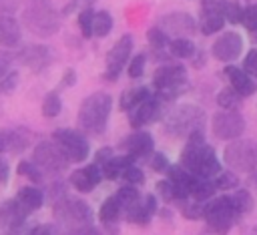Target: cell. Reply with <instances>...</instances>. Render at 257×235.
Wrapping results in <instances>:
<instances>
[{
    "label": "cell",
    "instance_id": "obj_1",
    "mask_svg": "<svg viewBox=\"0 0 257 235\" xmlns=\"http://www.w3.org/2000/svg\"><path fill=\"white\" fill-rule=\"evenodd\" d=\"M179 165L191 175L203 179H213L223 169L215 149L205 139V131H197L185 139L183 151L179 155Z\"/></svg>",
    "mask_w": 257,
    "mask_h": 235
},
{
    "label": "cell",
    "instance_id": "obj_2",
    "mask_svg": "<svg viewBox=\"0 0 257 235\" xmlns=\"http://www.w3.org/2000/svg\"><path fill=\"white\" fill-rule=\"evenodd\" d=\"M112 112V96L108 92H92L78 106V131L86 137H100L106 131L108 119Z\"/></svg>",
    "mask_w": 257,
    "mask_h": 235
},
{
    "label": "cell",
    "instance_id": "obj_3",
    "mask_svg": "<svg viewBox=\"0 0 257 235\" xmlns=\"http://www.w3.org/2000/svg\"><path fill=\"white\" fill-rule=\"evenodd\" d=\"M207 114L199 104L181 102L163 114V129L173 139H187L197 131H205Z\"/></svg>",
    "mask_w": 257,
    "mask_h": 235
},
{
    "label": "cell",
    "instance_id": "obj_4",
    "mask_svg": "<svg viewBox=\"0 0 257 235\" xmlns=\"http://www.w3.org/2000/svg\"><path fill=\"white\" fill-rule=\"evenodd\" d=\"M153 86L157 90L155 96L163 104H169V102L177 100L191 86L185 64H181V62H163V64H159L153 72Z\"/></svg>",
    "mask_w": 257,
    "mask_h": 235
},
{
    "label": "cell",
    "instance_id": "obj_5",
    "mask_svg": "<svg viewBox=\"0 0 257 235\" xmlns=\"http://www.w3.org/2000/svg\"><path fill=\"white\" fill-rule=\"evenodd\" d=\"M24 26L36 36H52L60 28V20L50 0H26Z\"/></svg>",
    "mask_w": 257,
    "mask_h": 235
},
{
    "label": "cell",
    "instance_id": "obj_6",
    "mask_svg": "<svg viewBox=\"0 0 257 235\" xmlns=\"http://www.w3.org/2000/svg\"><path fill=\"white\" fill-rule=\"evenodd\" d=\"M205 221V227L211 235H227L237 217L233 213V207H231V201H229V195H215L211 199H207L203 203V217Z\"/></svg>",
    "mask_w": 257,
    "mask_h": 235
},
{
    "label": "cell",
    "instance_id": "obj_7",
    "mask_svg": "<svg viewBox=\"0 0 257 235\" xmlns=\"http://www.w3.org/2000/svg\"><path fill=\"white\" fill-rule=\"evenodd\" d=\"M52 213H54V219L64 229L92 225V219H94V213H92V209H90V205L86 201L74 199V197H66V195H62L54 203Z\"/></svg>",
    "mask_w": 257,
    "mask_h": 235
},
{
    "label": "cell",
    "instance_id": "obj_8",
    "mask_svg": "<svg viewBox=\"0 0 257 235\" xmlns=\"http://www.w3.org/2000/svg\"><path fill=\"white\" fill-rule=\"evenodd\" d=\"M225 165L235 173H251L257 169V143L251 139H235L229 141L223 149Z\"/></svg>",
    "mask_w": 257,
    "mask_h": 235
},
{
    "label": "cell",
    "instance_id": "obj_9",
    "mask_svg": "<svg viewBox=\"0 0 257 235\" xmlns=\"http://www.w3.org/2000/svg\"><path fill=\"white\" fill-rule=\"evenodd\" d=\"M52 141L58 145V149L64 153L68 163H82L90 155V145L88 139L74 129H56L52 133Z\"/></svg>",
    "mask_w": 257,
    "mask_h": 235
},
{
    "label": "cell",
    "instance_id": "obj_10",
    "mask_svg": "<svg viewBox=\"0 0 257 235\" xmlns=\"http://www.w3.org/2000/svg\"><path fill=\"white\" fill-rule=\"evenodd\" d=\"M133 44H135L133 36L131 34H122L110 46V50L104 56V72H102V78L106 82H116L118 80L120 72L126 68V62H128V58L133 54Z\"/></svg>",
    "mask_w": 257,
    "mask_h": 235
},
{
    "label": "cell",
    "instance_id": "obj_11",
    "mask_svg": "<svg viewBox=\"0 0 257 235\" xmlns=\"http://www.w3.org/2000/svg\"><path fill=\"white\" fill-rule=\"evenodd\" d=\"M245 131V119L239 110H223L219 108L211 116V133L219 141H235Z\"/></svg>",
    "mask_w": 257,
    "mask_h": 235
},
{
    "label": "cell",
    "instance_id": "obj_12",
    "mask_svg": "<svg viewBox=\"0 0 257 235\" xmlns=\"http://www.w3.org/2000/svg\"><path fill=\"white\" fill-rule=\"evenodd\" d=\"M32 161L42 169V173H50V175H58L68 167V159L64 157V153L58 149L54 141L38 143L34 147Z\"/></svg>",
    "mask_w": 257,
    "mask_h": 235
},
{
    "label": "cell",
    "instance_id": "obj_13",
    "mask_svg": "<svg viewBox=\"0 0 257 235\" xmlns=\"http://www.w3.org/2000/svg\"><path fill=\"white\" fill-rule=\"evenodd\" d=\"M243 48H245L243 36L237 30H225L213 40L211 54H213L215 60H219L223 64H231L241 56Z\"/></svg>",
    "mask_w": 257,
    "mask_h": 235
},
{
    "label": "cell",
    "instance_id": "obj_14",
    "mask_svg": "<svg viewBox=\"0 0 257 235\" xmlns=\"http://www.w3.org/2000/svg\"><path fill=\"white\" fill-rule=\"evenodd\" d=\"M118 149H120L124 155L133 157L137 163H139V161H147V159L151 157V153L155 151V139H153V135H151L149 131H145V129H135L131 135H126V137L120 139Z\"/></svg>",
    "mask_w": 257,
    "mask_h": 235
},
{
    "label": "cell",
    "instance_id": "obj_15",
    "mask_svg": "<svg viewBox=\"0 0 257 235\" xmlns=\"http://www.w3.org/2000/svg\"><path fill=\"white\" fill-rule=\"evenodd\" d=\"M169 38H179V36H185L189 38L191 34L197 32V18L189 12H183V10H177V12H167L161 16L159 24H157Z\"/></svg>",
    "mask_w": 257,
    "mask_h": 235
},
{
    "label": "cell",
    "instance_id": "obj_16",
    "mask_svg": "<svg viewBox=\"0 0 257 235\" xmlns=\"http://www.w3.org/2000/svg\"><path fill=\"white\" fill-rule=\"evenodd\" d=\"M163 106H165V104H163L155 94H151L147 100H143L139 106H135L133 110L126 112L131 129H145L147 125L161 121L163 114H165V112H163Z\"/></svg>",
    "mask_w": 257,
    "mask_h": 235
},
{
    "label": "cell",
    "instance_id": "obj_17",
    "mask_svg": "<svg viewBox=\"0 0 257 235\" xmlns=\"http://www.w3.org/2000/svg\"><path fill=\"white\" fill-rule=\"evenodd\" d=\"M223 26H225V18L217 8V0H201L199 20H197V28L201 30V34L205 36L217 34L223 30Z\"/></svg>",
    "mask_w": 257,
    "mask_h": 235
},
{
    "label": "cell",
    "instance_id": "obj_18",
    "mask_svg": "<svg viewBox=\"0 0 257 235\" xmlns=\"http://www.w3.org/2000/svg\"><path fill=\"white\" fill-rule=\"evenodd\" d=\"M223 74L227 76L229 80V86L241 96V98H247V96H253L257 92V82L241 68V66H235V64H225L223 68Z\"/></svg>",
    "mask_w": 257,
    "mask_h": 235
},
{
    "label": "cell",
    "instance_id": "obj_19",
    "mask_svg": "<svg viewBox=\"0 0 257 235\" xmlns=\"http://www.w3.org/2000/svg\"><path fill=\"white\" fill-rule=\"evenodd\" d=\"M122 215H124V209H122V205H120V201H118V197L114 193L108 195L102 201L100 209H98V221L104 225V229L110 235L118 233V221L122 219Z\"/></svg>",
    "mask_w": 257,
    "mask_h": 235
},
{
    "label": "cell",
    "instance_id": "obj_20",
    "mask_svg": "<svg viewBox=\"0 0 257 235\" xmlns=\"http://www.w3.org/2000/svg\"><path fill=\"white\" fill-rule=\"evenodd\" d=\"M70 185L78 191V193H90L100 181H102V171H100V165L96 163H90L86 167H80L76 171H72L70 175Z\"/></svg>",
    "mask_w": 257,
    "mask_h": 235
},
{
    "label": "cell",
    "instance_id": "obj_21",
    "mask_svg": "<svg viewBox=\"0 0 257 235\" xmlns=\"http://www.w3.org/2000/svg\"><path fill=\"white\" fill-rule=\"evenodd\" d=\"M16 58L22 64H26L28 68H32L34 72H38V70H42V68L48 66V62H50V50H48V46H42V44H30V46H24L16 54Z\"/></svg>",
    "mask_w": 257,
    "mask_h": 235
},
{
    "label": "cell",
    "instance_id": "obj_22",
    "mask_svg": "<svg viewBox=\"0 0 257 235\" xmlns=\"http://www.w3.org/2000/svg\"><path fill=\"white\" fill-rule=\"evenodd\" d=\"M24 221H26V213L18 207L16 199L4 201V203L0 205V227H2V229L14 231V229H18L20 225H24Z\"/></svg>",
    "mask_w": 257,
    "mask_h": 235
},
{
    "label": "cell",
    "instance_id": "obj_23",
    "mask_svg": "<svg viewBox=\"0 0 257 235\" xmlns=\"http://www.w3.org/2000/svg\"><path fill=\"white\" fill-rule=\"evenodd\" d=\"M20 38H22V30L18 20L8 14H0V46L12 48L20 42Z\"/></svg>",
    "mask_w": 257,
    "mask_h": 235
},
{
    "label": "cell",
    "instance_id": "obj_24",
    "mask_svg": "<svg viewBox=\"0 0 257 235\" xmlns=\"http://www.w3.org/2000/svg\"><path fill=\"white\" fill-rule=\"evenodd\" d=\"M30 135L22 131H0V155L4 153H22L28 147Z\"/></svg>",
    "mask_w": 257,
    "mask_h": 235
},
{
    "label": "cell",
    "instance_id": "obj_25",
    "mask_svg": "<svg viewBox=\"0 0 257 235\" xmlns=\"http://www.w3.org/2000/svg\"><path fill=\"white\" fill-rule=\"evenodd\" d=\"M133 163H137L133 157H128V155H112L108 161H104L102 165H100V171H102V179H106V181H116V179H120V175H122V171L128 167V165H133Z\"/></svg>",
    "mask_w": 257,
    "mask_h": 235
},
{
    "label": "cell",
    "instance_id": "obj_26",
    "mask_svg": "<svg viewBox=\"0 0 257 235\" xmlns=\"http://www.w3.org/2000/svg\"><path fill=\"white\" fill-rule=\"evenodd\" d=\"M16 203H18V207L28 215V213H32V211H36V209L42 207V203H44V193H42L40 189H36V187H22V189H18V193H16Z\"/></svg>",
    "mask_w": 257,
    "mask_h": 235
},
{
    "label": "cell",
    "instance_id": "obj_27",
    "mask_svg": "<svg viewBox=\"0 0 257 235\" xmlns=\"http://www.w3.org/2000/svg\"><path fill=\"white\" fill-rule=\"evenodd\" d=\"M229 201H231V207H233V213L237 217V221L245 215H249L253 211V205H255V199H253V193L249 189H233V193L229 195Z\"/></svg>",
    "mask_w": 257,
    "mask_h": 235
},
{
    "label": "cell",
    "instance_id": "obj_28",
    "mask_svg": "<svg viewBox=\"0 0 257 235\" xmlns=\"http://www.w3.org/2000/svg\"><path fill=\"white\" fill-rule=\"evenodd\" d=\"M151 94L153 92H151L149 86H133V88H126V90H122V94L118 98V108L122 112H128L135 106H139L143 100H147Z\"/></svg>",
    "mask_w": 257,
    "mask_h": 235
},
{
    "label": "cell",
    "instance_id": "obj_29",
    "mask_svg": "<svg viewBox=\"0 0 257 235\" xmlns=\"http://www.w3.org/2000/svg\"><path fill=\"white\" fill-rule=\"evenodd\" d=\"M215 193H217V189L213 185V179H203V177L193 175V181H191V187H189V199L205 203L207 199L215 197Z\"/></svg>",
    "mask_w": 257,
    "mask_h": 235
},
{
    "label": "cell",
    "instance_id": "obj_30",
    "mask_svg": "<svg viewBox=\"0 0 257 235\" xmlns=\"http://www.w3.org/2000/svg\"><path fill=\"white\" fill-rule=\"evenodd\" d=\"M197 50L195 42L191 38H185V36H179V38H169V44H167V52L169 56L173 58H179V60H189L193 56V52Z\"/></svg>",
    "mask_w": 257,
    "mask_h": 235
},
{
    "label": "cell",
    "instance_id": "obj_31",
    "mask_svg": "<svg viewBox=\"0 0 257 235\" xmlns=\"http://www.w3.org/2000/svg\"><path fill=\"white\" fill-rule=\"evenodd\" d=\"M112 24H114V20L108 10H96L94 18H92V36H96V38L108 36L112 30Z\"/></svg>",
    "mask_w": 257,
    "mask_h": 235
},
{
    "label": "cell",
    "instance_id": "obj_32",
    "mask_svg": "<svg viewBox=\"0 0 257 235\" xmlns=\"http://www.w3.org/2000/svg\"><path fill=\"white\" fill-rule=\"evenodd\" d=\"M217 8H219L221 16L225 18V22H229V24H239L241 22L243 6H241L239 0H217Z\"/></svg>",
    "mask_w": 257,
    "mask_h": 235
},
{
    "label": "cell",
    "instance_id": "obj_33",
    "mask_svg": "<svg viewBox=\"0 0 257 235\" xmlns=\"http://www.w3.org/2000/svg\"><path fill=\"white\" fill-rule=\"evenodd\" d=\"M147 40H149V46L153 48L155 54H165L169 58V52H167V44H169V36L159 28V26H151L147 30Z\"/></svg>",
    "mask_w": 257,
    "mask_h": 235
},
{
    "label": "cell",
    "instance_id": "obj_34",
    "mask_svg": "<svg viewBox=\"0 0 257 235\" xmlns=\"http://www.w3.org/2000/svg\"><path fill=\"white\" fill-rule=\"evenodd\" d=\"M217 106L223 108V110H239V104L243 102V98L231 88V86H223L219 92H217Z\"/></svg>",
    "mask_w": 257,
    "mask_h": 235
},
{
    "label": "cell",
    "instance_id": "obj_35",
    "mask_svg": "<svg viewBox=\"0 0 257 235\" xmlns=\"http://www.w3.org/2000/svg\"><path fill=\"white\" fill-rule=\"evenodd\" d=\"M239 177H237V173L235 171H219L215 177H213V185H215V189L217 191H223V193H229V191H233V189H237L239 187Z\"/></svg>",
    "mask_w": 257,
    "mask_h": 235
},
{
    "label": "cell",
    "instance_id": "obj_36",
    "mask_svg": "<svg viewBox=\"0 0 257 235\" xmlns=\"http://www.w3.org/2000/svg\"><path fill=\"white\" fill-rule=\"evenodd\" d=\"M175 205H177L179 213H181L185 219H189V221H199V219L203 217V203H199V201L183 199V201H179V203H175Z\"/></svg>",
    "mask_w": 257,
    "mask_h": 235
},
{
    "label": "cell",
    "instance_id": "obj_37",
    "mask_svg": "<svg viewBox=\"0 0 257 235\" xmlns=\"http://www.w3.org/2000/svg\"><path fill=\"white\" fill-rule=\"evenodd\" d=\"M60 110H62L60 94H58L56 90L46 92V96H44V100H42V114H44L46 119H54V116L60 114Z\"/></svg>",
    "mask_w": 257,
    "mask_h": 235
},
{
    "label": "cell",
    "instance_id": "obj_38",
    "mask_svg": "<svg viewBox=\"0 0 257 235\" xmlns=\"http://www.w3.org/2000/svg\"><path fill=\"white\" fill-rule=\"evenodd\" d=\"M16 173H18L20 177L30 179L32 183H42V179H44L42 169H40L34 161H20L18 167H16Z\"/></svg>",
    "mask_w": 257,
    "mask_h": 235
},
{
    "label": "cell",
    "instance_id": "obj_39",
    "mask_svg": "<svg viewBox=\"0 0 257 235\" xmlns=\"http://www.w3.org/2000/svg\"><path fill=\"white\" fill-rule=\"evenodd\" d=\"M145 68H147V54L145 52H139V54L131 56L128 62H126V74L131 78H141L145 74Z\"/></svg>",
    "mask_w": 257,
    "mask_h": 235
},
{
    "label": "cell",
    "instance_id": "obj_40",
    "mask_svg": "<svg viewBox=\"0 0 257 235\" xmlns=\"http://www.w3.org/2000/svg\"><path fill=\"white\" fill-rule=\"evenodd\" d=\"M92 18H94V10L90 6H86L84 10L78 12V30L82 34V38H92Z\"/></svg>",
    "mask_w": 257,
    "mask_h": 235
},
{
    "label": "cell",
    "instance_id": "obj_41",
    "mask_svg": "<svg viewBox=\"0 0 257 235\" xmlns=\"http://www.w3.org/2000/svg\"><path fill=\"white\" fill-rule=\"evenodd\" d=\"M120 179H122L126 185H135V187H139V185L145 183V173H143V169H141L137 163H133V165H128V167L122 171Z\"/></svg>",
    "mask_w": 257,
    "mask_h": 235
},
{
    "label": "cell",
    "instance_id": "obj_42",
    "mask_svg": "<svg viewBox=\"0 0 257 235\" xmlns=\"http://www.w3.org/2000/svg\"><path fill=\"white\" fill-rule=\"evenodd\" d=\"M155 195H157V199H161L163 203H175V191H173V185L169 183L167 177L161 179V181H157V185H155Z\"/></svg>",
    "mask_w": 257,
    "mask_h": 235
},
{
    "label": "cell",
    "instance_id": "obj_43",
    "mask_svg": "<svg viewBox=\"0 0 257 235\" xmlns=\"http://www.w3.org/2000/svg\"><path fill=\"white\" fill-rule=\"evenodd\" d=\"M149 161V167L155 171V173H161V175H165V171L169 169V165H171V161H169V157L165 155V153H151V157L147 159Z\"/></svg>",
    "mask_w": 257,
    "mask_h": 235
},
{
    "label": "cell",
    "instance_id": "obj_44",
    "mask_svg": "<svg viewBox=\"0 0 257 235\" xmlns=\"http://www.w3.org/2000/svg\"><path fill=\"white\" fill-rule=\"evenodd\" d=\"M255 82H257V48H249L247 54L243 56V66H241Z\"/></svg>",
    "mask_w": 257,
    "mask_h": 235
},
{
    "label": "cell",
    "instance_id": "obj_45",
    "mask_svg": "<svg viewBox=\"0 0 257 235\" xmlns=\"http://www.w3.org/2000/svg\"><path fill=\"white\" fill-rule=\"evenodd\" d=\"M18 78H20L18 70H8V72L0 78V92H2V94L12 92V90L16 88V84H18Z\"/></svg>",
    "mask_w": 257,
    "mask_h": 235
},
{
    "label": "cell",
    "instance_id": "obj_46",
    "mask_svg": "<svg viewBox=\"0 0 257 235\" xmlns=\"http://www.w3.org/2000/svg\"><path fill=\"white\" fill-rule=\"evenodd\" d=\"M62 235H102L96 227L92 225H82V227H72V229H64Z\"/></svg>",
    "mask_w": 257,
    "mask_h": 235
},
{
    "label": "cell",
    "instance_id": "obj_47",
    "mask_svg": "<svg viewBox=\"0 0 257 235\" xmlns=\"http://www.w3.org/2000/svg\"><path fill=\"white\" fill-rule=\"evenodd\" d=\"M112 155H114L112 147H100V149L94 153V161H92V163H96V165H102V163H104V161H108Z\"/></svg>",
    "mask_w": 257,
    "mask_h": 235
},
{
    "label": "cell",
    "instance_id": "obj_48",
    "mask_svg": "<svg viewBox=\"0 0 257 235\" xmlns=\"http://www.w3.org/2000/svg\"><path fill=\"white\" fill-rule=\"evenodd\" d=\"M76 84V70L74 68H66L62 72V80H60V86L68 88V86H74Z\"/></svg>",
    "mask_w": 257,
    "mask_h": 235
},
{
    "label": "cell",
    "instance_id": "obj_49",
    "mask_svg": "<svg viewBox=\"0 0 257 235\" xmlns=\"http://www.w3.org/2000/svg\"><path fill=\"white\" fill-rule=\"evenodd\" d=\"M28 235H56V229L48 223H42V225H36L28 231Z\"/></svg>",
    "mask_w": 257,
    "mask_h": 235
},
{
    "label": "cell",
    "instance_id": "obj_50",
    "mask_svg": "<svg viewBox=\"0 0 257 235\" xmlns=\"http://www.w3.org/2000/svg\"><path fill=\"white\" fill-rule=\"evenodd\" d=\"M205 50H201V48H197L195 52H193V56L189 58L191 60V64H193V68H203L205 66Z\"/></svg>",
    "mask_w": 257,
    "mask_h": 235
},
{
    "label": "cell",
    "instance_id": "obj_51",
    "mask_svg": "<svg viewBox=\"0 0 257 235\" xmlns=\"http://www.w3.org/2000/svg\"><path fill=\"white\" fill-rule=\"evenodd\" d=\"M10 62H12V56L6 52H0V78L10 70Z\"/></svg>",
    "mask_w": 257,
    "mask_h": 235
},
{
    "label": "cell",
    "instance_id": "obj_52",
    "mask_svg": "<svg viewBox=\"0 0 257 235\" xmlns=\"http://www.w3.org/2000/svg\"><path fill=\"white\" fill-rule=\"evenodd\" d=\"M8 175H10V167H8V163L0 157V185H4V183L8 181Z\"/></svg>",
    "mask_w": 257,
    "mask_h": 235
},
{
    "label": "cell",
    "instance_id": "obj_53",
    "mask_svg": "<svg viewBox=\"0 0 257 235\" xmlns=\"http://www.w3.org/2000/svg\"><path fill=\"white\" fill-rule=\"evenodd\" d=\"M247 175H249V177H247V185H249L253 191H257V169L251 171V173H247ZM251 189H249V191H251Z\"/></svg>",
    "mask_w": 257,
    "mask_h": 235
},
{
    "label": "cell",
    "instance_id": "obj_54",
    "mask_svg": "<svg viewBox=\"0 0 257 235\" xmlns=\"http://www.w3.org/2000/svg\"><path fill=\"white\" fill-rule=\"evenodd\" d=\"M4 235H18V229H14V231H8V233H4Z\"/></svg>",
    "mask_w": 257,
    "mask_h": 235
},
{
    "label": "cell",
    "instance_id": "obj_55",
    "mask_svg": "<svg viewBox=\"0 0 257 235\" xmlns=\"http://www.w3.org/2000/svg\"><path fill=\"white\" fill-rule=\"evenodd\" d=\"M251 38H253V40L257 42V30H255V32H251Z\"/></svg>",
    "mask_w": 257,
    "mask_h": 235
},
{
    "label": "cell",
    "instance_id": "obj_56",
    "mask_svg": "<svg viewBox=\"0 0 257 235\" xmlns=\"http://www.w3.org/2000/svg\"><path fill=\"white\" fill-rule=\"evenodd\" d=\"M247 2H251V0H247Z\"/></svg>",
    "mask_w": 257,
    "mask_h": 235
}]
</instances>
